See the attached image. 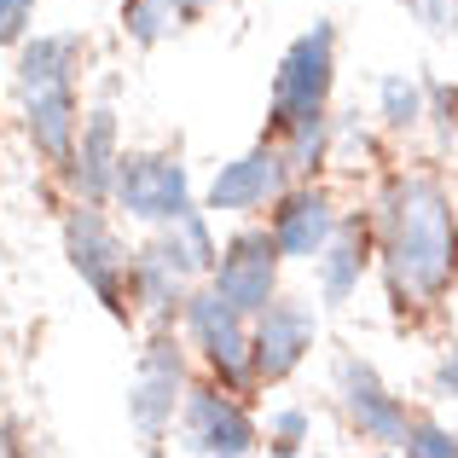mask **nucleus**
Returning <instances> with one entry per match:
<instances>
[{"mask_svg":"<svg viewBox=\"0 0 458 458\" xmlns=\"http://www.w3.org/2000/svg\"><path fill=\"white\" fill-rule=\"evenodd\" d=\"M383 261H389V284L394 296H441L458 273V215L441 191V180L429 174H406L389 180L383 191Z\"/></svg>","mask_w":458,"mask_h":458,"instance_id":"obj_1","label":"nucleus"},{"mask_svg":"<svg viewBox=\"0 0 458 458\" xmlns=\"http://www.w3.org/2000/svg\"><path fill=\"white\" fill-rule=\"evenodd\" d=\"M64 256H70V267L99 291V302L111 308V313L128 308V273H134V256L123 250L116 226L99 215V203H93V198H81L76 215L64 221Z\"/></svg>","mask_w":458,"mask_h":458,"instance_id":"obj_2","label":"nucleus"},{"mask_svg":"<svg viewBox=\"0 0 458 458\" xmlns=\"http://www.w3.org/2000/svg\"><path fill=\"white\" fill-rule=\"evenodd\" d=\"M336 81V35L331 23H313L291 41V53L279 58V76H273V123L291 128L296 116L325 111Z\"/></svg>","mask_w":458,"mask_h":458,"instance_id":"obj_3","label":"nucleus"},{"mask_svg":"<svg viewBox=\"0 0 458 458\" xmlns=\"http://www.w3.org/2000/svg\"><path fill=\"white\" fill-rule=\"evenodd\" d=\"M111 198L123 203L134 221L146 226H168L174 215L191 209V180L174 157H157V151H128L116 163V180H111Z\"/></svg>","mask_w":458,"mask_h":458,"instance_id":"obj_4","label":"nucleus"},{"mask_svg":"<svg viewBox=\"0 0 458 458\" xmlns=\"http://www.w3.org/2000/svg\"><path fill=\"white\" fill-rule=\"evenodd\" d=\"M279 261H284V250L273 233H238L226 244V256L215 261V291L250 319V313H261L279 296Z\"/></svg>","mask_w":458,"mask_h":458,"instance_id":"obj_5","label":"nucleus"},{"mask_svg":"<svg viewBox=\"0 0 458 458\" xmlns=\"http://www.w3.org/2000/svg\"><path fill=\"white\" fill-rule=\"evenodd\" d=\"M313 336H319L313 308L279 302V296H273V302L256 313V331H250V371H256L261 383L291 377V371L302 366V354L313 348Z\"/></svg>","mask_w":458,"mask_h":458,"instance_id":"obj_6","label":"nucleus"},{"mask_svg":"<svg viewBox=\"0 0 458 458\" xmlns=\"http://www.w3.org/2000/svg\"><path fill=\"white\" fill-rule=\"evenodd\" d=\"M180 389H186V366H180V348L168 336L140 354V371L128 383V418H134L140 436H163L174 424V406H180Z\"/></svg>","mask_w":458,"mask_h":458,"instance_id":"obj_7","label":"nucleus"},{"mask_svg":"<svg viewBox=\"0 0 458 458\" xmlns=\"http://www.w3.org/2000/svg\"><path fill=\"white\" fill-rule=\"evenodd\" d=\"M186 331H191V343L203 348V360H209L215 371H226L233 383L250 371V331H244V313L226 302L215 284H209V291H198V296H186Z\"/></svg>","mask_w":458,"mask_h":458,"instance_id":"obj_8","label":"nucleus"},{"mask_svg":"<svg viewBox=\"0 0 458 458\" xmlns=\"http://www.w3.org/2000/svg\"><path fill=\"white\" fill-rule=\"evenodd\" d=\"M336 394H343V412L360 424V436L383 441V447H406L412 418H406V406L377 383V371H371L366 360H336Z\"/></svg>","mask_w":458,"mask_h":458,"instance_id":"obj_9","label":"nucleus"},{"mask_svg":"<svg viewBox=\"0 0 458 458\" xmlns=\"http://www.w3.org/2000/svg\"><path fill=\"white\" fill-rule=\"evenodd\" d=\"M284 180H291V163H284V151L256 146V151L233 157V163H226L221 174L209 180V209H221V215L261 209V203L284 198Z\"/></svg>","mask_w":458,"mask_h":458,"instance_id":"obj_10","label":"nucleus"},{"mask_svg":"<svg viewBox=\"0 0 458 458\" xmlns=\"http://www.w3.org/2000/svg\"><path fill=\"white\" fill-rule=\"evenodd\" d=\"M116 163H123V151H116V111L111 105H93V111L81 116L76 151H70V180H76L81 198L99 203V198H111Z\"/></svg>","mask_w":458,"mask_h":458,"instance_id":"obj_11","label":"nucleus"},{"mask_svg":"<svg viewBox=\"0 0 458 458\" xmlns=\"http://www.w3.org/2000/svg\"><path fill=\"white\" fill-rule=\"evenodd\" d=\"M186 424H191V447H198V453H250V447H256V424H250V412L238 401H226L221 389H191Z\"/></svg>","mask_w":458,"mask_h":458,"instance_id":"obj_12","label":"nucleus"},{"mask_svg":"<svg viewBox=\"0 0 458 458\" xmlns=\"http://www.w3.org/2000/svg\"><path fill=\"white\" fill-rule=\"evenodd\" d=\"M23 116H30V140H35V151L53 157V163H70V151H76V134H81L76 88H70V81H53V88L23 93Z\"/></svg>","mask_w":458,"mask_h":458,"instance_id":"obj_13","label":"nucleus"},{"mask_svg":"<svg viewBox=\"0 0 458 458\" xmlns=\"http://www.w3.org/2000/svg\"><path fill=\"white\" fill-rule=\"evenodd\" d=\"M331 233H336V209L325 191H291L273 215V238H279L284 261H313Z\"/></svg>","mask_w":458,"mask_h":458,"instance_id":"obj_14","label":"nucleus"},{"mask_svg":"<svg viewBox=\"0 0 458 458\" xmlns=\"http://www.w3.org/2000/svg\"><path fill=\"white\" fill-rule=\"evenodd\" d=\"M313 273H319L325 302H348L360 291V273H366V233H360V221H343L325 238V250L313 256Z\"/></svg>","mask_w":458,"mask_h":458,"instance_id":"obj_15","label":"nucleus"},{"mask_svg":"<svg viewBox=\"0 0 458 458\" xmlns=\"http://www.w3.org/2000/svg\"><path fill=\"white\" fill-rule=\"evenodd\" d=\"M151 250H157V256H163L174 273H186V279H198V273H215V261H221V250H215V238H209V221H203L198 209L174 215Z\"/></svg>","mask_w":458,"mask_h":458,"instance_id":"obj_16","label":"nucleus"},{"mask_svg":"<svg viewBox=\"0 0 458 458\" xmlns=\"http://www.w3.org/2000/svg\"><path fill=\"white\" fill-rule=\"evenodd\" d=\"M76 58H81V35H35V41H23V53H18V93L70 81L76 76Z\"/></svg>","mask_w":458,"mask_h":458,"instance_id":"obj_17","label":"nucleus"},{"mask_svg":"<svg viewBox=\"0 0 458 458\" xmlns=\"http://www.w3.org/2000/svg\"><path fill=\"white\" fill-rule=\"evenodd\" d=\"M128 284H134L140 308L157 313V319H168L174 308H186V273H174L157 250H140L134 256V273H128Z\"/></svg>","mask_w":458,"mask_h":458,"instance_id":"obj_18","label":"nucleus"},{"mask_svg":"<svg viewBox=\"0 0 458 458\" xmlns=\"http://www.w3.org/2000/svg\"><path fill=\"white\" fill-rule=\"evenodd\" d=\"M284 163L296 168V174H313V168L325 163V151H331V116L313 111V116H296L291 128H284Z\"/></svg>","mask_w":458,"mask_h":458,"instance_id":"obj_19","label":"nucleus"},{"mask_svg":"<svg viewBox=\"0 0 458 458\" xmlns=\"http://www.w3.org/2000/svg\"><path fill=\"white\" fill-rule=\"evenodd\" d=\"M377 111L389 128H418V116H424V88L406 76H383L377 88Z\"/></svg>","mask_w":458,"mask_h":458,"instance_id":"obj_20","label":"nucleus"},{"mask_svg":"<svg viewBox=\"0 0 458 458\" xmlns=\"http://www.w3.org/2000/svg\"><path fill=\"white\" fill-rule=\"evenodd\" d=\"M406 458H458V436L441 424H412L406 429Z\"/></svg>","mask_w":458,"mask_h":458,"instance_id":"obj_21","label":"nucleus"},{"mask_svg":"<svg viewBox=\"0 0 458 458\" xmlns=\"http://www.w3.org/2000/svg\"><path fill=\"white\" fill-rule=\"evenodd\" d=\"M429 35H458V0H401Z\"/></svg>","mask_w":458,"mask_h":458,"instance_id":"obj_22","label":"nucleus"},{"mask_svg":"<svg viewBox=\"0 0 458 458\" xmlns=\"http://www.w3.org/2000/svg\"><path fill=\"white\" fill-rule=\"evenodd\" d=\"M30 18H35V0H0V47H18L30 35Z\"/></svg>","mask_w":458,"mask_h":458,"instance_id":"obj_23","label":"nucleus"},{"mask_svg":"<svg viewBox=\"0 0 458 458\" xmlns=\"http://www.w3.org/2000/svg\"><path fill=\"white\" fill-rule=\"evenodd\" d=\"M267 429H273V436H279V447L291 453L296 441L308 436V412H296V406H284V412H273V418H267Z\"/></svg>","mask_w":458,"mask_h":458,"instance_id":"obj_24","label":"nucleus"},{"mask_svg":"<svg viewBox=\"0 0 458 458\" xmlns=\"http://www.w3.org/2000/svg\"><path fill=\"white\" fill-rule=\"evenodd\" d=\"M436 394H447V401H458V348L447 360H441V371H436Z\"/></svg>","mask_w":458,"mask_h":458,"instance_id":"obj_25","label":"nucleus"},{"mask_svg":"<svg viewBox=\"0 0 458 458\" xmlns=\"http://www.w3.org/2000/svg\"><path fill=\"white\" fill-rule=\"evenodd\" d=\"M168 6H174V12H180V18H186V12H198V6H203V0H168Z\"/></svg>","mask_w":458,"mask_h":458,"instance_id":"obj_26","label":"nucleus"}]
</instances>
